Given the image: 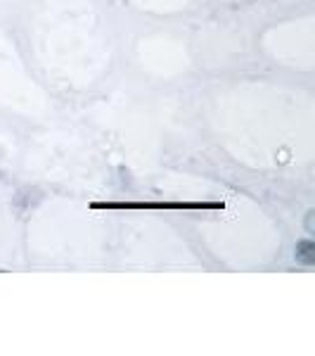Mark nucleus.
<instances>
[{"instance_id": "obj_1", "label": "nucleus", "mask_w": 315, "mask_h": 356, "mask_svg": "<svg viewBox=\"0 0 315 356\" xmlns=\"http://www.w3.org/2000/svg\"><path fill=\"white\" fill-rule=\"evenodd\" d=\"M93 209H169V211H219L223 202H93Z\"/></svg>"}, {"instance_id": "obj_2", "label": "nucleus", "mask_w": 315, "mask_h": 356, "mask_svg": "<svg viewBox=\"0 0 315 356\" xmlns=\"http://www.w3.org/2000/svg\"><path fill=\"white\" fill-rule=\"evenodd\" d=\"M296 261L303 264V266H313L315 264V243L308 238H303L296 243V252H294Z\"/></svg>"}]
</instances>
